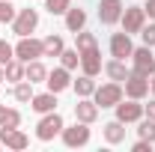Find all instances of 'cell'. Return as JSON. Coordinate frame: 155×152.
Wrapping results in <instances>:
<instances>
[{"label": "cell", "instance_id": "34", "mask_svg": "<svg viewBox=\"0 0 155 152\" xmlns=\"http://www.w3.org/2000/svg\"><path fill=\"white\" fill-rule=\"evenodd\" d=\"M143 114L149 116V119H155V98L149 101V104H143Z\"/></svg>", "mask_w": 155, "mask_h": 152}, {"label": "cell", "instance_id": "35", "mask_svg": "<svg viewBox=\"0 0 155 152\" xmlns=\"http://www.w3.org/2000/svg\"><path fill=\"white\" fill-rule=\"evenodd\" d=\"M143 9H146V15H149V18H155V0H149Z\"/></svg>", "mask_w": 155, "mask_h": 152}, {"label": "cell", "instance_id": "3", "mask_svg": "<svg viewBox=\"0 0 155 152\" xmlns=\"http://www.w3.org/2000/svg\"><path fill=\"white\" fill-rule=\"evenodd\" d=\"M122 30L131 36V33H140L143 30V24H146V9L143 6H125L122 9Z\"/></svg>", "mask_w": 155, "mask_h": 152}, {"label": "cell", "instance_id": "37", "mask_svg": "<svg viewBox=\"0 0 155 152\" xmlns=\"http://www.w3.org/2000/svg\"><path fill=\"white\" fill-rule=\"evenodd\" d=\"M149 90H152V93H155V75H152V81H149Z\"/></svg>", "mask_w": 155, "mask_h": 152}, {"label": "cell", "instance_id": "32", "mask_svg": "<svg viewBox=\"0 0 155 152\" xmlns=\"http://www.w3.org/2000/svg\"><path fill=\"white\" fill-rule=\"evenodd\" d=\"M140 36H143V45H149V48H155V24H143V30H140Z\"/></svg>", "mask_w": 155, "mask_h": 152}, {"label": "cell", "instance_id": "10", "mask_svg": "<svg viewBox=\"0 0 155 152\" xmlns=\"http://www.w3.org/2000/svg\"><path fill=\"white\" fill-rule=\"evenodd\" d=\"M122 0H98V21L101 24H116V21L122 18Z\"/></svg>", "mask_w": 155, "mask_h": 152}, {"label": "cell", "instance_id": "38", "mask_svg": "<svg viewBox=\"0 0 155 152\" xmlns=\"http://www.w3.org/2000/svg\"><path fill=\"white\" fill-rule=\"evenodd\" d=\"M3 81H6V75H3V66H0V84H3Z\"/></svg>", "mask_w": 155, "mask_h": 152}, {"label": "cell", "instance_id": "22", "mask_svg": "<svg viewBox=\"0 0 155 152\" xmlns=\"http://www.w3.org/2000/svg\"><path fill=\"white\" fill-rule=\"evenodd\" d=\"M42 48H45V57H60L66 45H63V36H54V33H51V36L42 39Z\"/></svg>", "mask_w": 155, "mask_h": 152}, {"label": "cell", "instance_id": "21", "mask_svg": "<svg viewBox=\"0 0 155 152\" xmlns=\"http://www.w3.org/2000/svg\"><path fill=\"white\" fill-rule=\"evenodd\" d=\"M72 87H75V93L81 95V98H90V95L96 93V81L90 75H81L78 81H72Z\"/></svg>", "mask_w": 155, "mask_h": 152}, {"label": "cell", "instance_id": "2", "mask_svg": "<svg viewBox=\"0 0 155 152\" xmlns=\"http://www.w3.org/2000/svg\"><path fill=\"white\" fill-rule=\"evenodd\" d=\"M93 101H96L98 107H116V104L122 101V87H119V81H114V84H104V87H96Z\"/></svg>", "mask_w": 155, "mask_h": 152}, {"label": "cell", "instance_id": "6", "mask_svg": "<svg viewBox=\"0 0 155 152\" xmlns=\"http://www.w3.org/2000/svg\"><path fill=\"white\" fill-rule=\"evenodd\" d=\"M63 143H66V146H72V149H75V146H87V143H90V125H87V122H81V119H78L72 128H66V125H63Z\"/></svg>", "mask_w": 155, "mask_h": 152}, {"label": "cell", "instance_id": "33", "mask_svg": "<svg viewBox=\"0 0 155 152\" xmlns=\"http://www.w3.org/2000/svg\"><path fill=\"white\" fill-rule=\"evenodd\" d=\"M131 149H134V152H152V140H143V137H140Z\"/></svg>", "mask_w": 155, "mask_h": 152}, {"label": "cell", "instance_id": "19", "mask_svg": "<svg viewBox=\"0 0 155 152\" xmlns=\"http://www.w3.org/2000/svg\"><path fill=\"white\" fill-rule=\"evenodd\" d=\"M84 24H87V12L69 6V12H66V27H69L72 33H78V30H84Z\"/></svg>", "mask_w": 155, "mask_h": 152}, {"label": "cell", "instance_id": "27", "mask_svg": "<svg viewBox=\"0 0 155 152\" xmlns=\"http://www.w3.org/2000/svg\"><path fill=\"white\" fill-rule=\"evenodd\" d=\"M137 137H143V140H152L155 143V119H140V125H137Z\"/></svg>", "mask_w": 155, "mask_h": 152}, {"label": "cell", "instance_id": "29", "mask_svg": "<svg viewBox=\"0 0 155 152\" xmlns=\"http://www.w3.org/2000/svg\"><path fill=\"white\" fill-rule=\"evenodd\" d=\"M15 6L9 3V0H0V24H9V21H15Z\"/></svg>", "mask_w": 155, "mask_h": 152}, {"label": "cell", "instance_id": "14", "mask_svg": "<svg viewBox=\"0 0 155 152\" xmlns=\"http://www.w3.org/2000/svg\"><path fill=\"white\" fill-rule=\"evenodd\" d=\"M81 69H84V75L96 78L101 72V54H98V45L96 48H90V51H81Z\"/></svg>", "mask_w": 155, "mask_h": 152}, {"label": "cell", "instance_id": "16", "mask_svg": "<svg viewBox=\"0 0 155 152\" xmlns=\"http://www.w3.org/2000/svg\"><path fill=\"white\" fill-rule=\"evenodd\" d=\"M30 107L36 111V114H51L54 107H57V93H39V95H33L30 98Z\"/></svg>", "mask_w": 155, "mask_h": 152}, {"label": "cell", "instance_id": "4", "mask_svg": "<svg viewBox=\"0 0 155 152\" xmlns=\"http://www.w3.org/2000/svg\"><path fill=\"white\" fill-rule=\"evenodd\" d=\"M39 27V12L36 9H21L18 15H15V21H12V33L15 36H30L33 30Z\"/></svg>", "mask_w": 155, "mask_h": 152}, {"label": "cell", "instance_id": "11", "mask_svg": "<svg viewBox=\"0 0 155 152\" xmlns=\"http://www.w3.org/2000/svg\"><path fill=\"white\" fill-rule=\"evenodd\" d=\"M110 54H114L116 60H128L131 54H134V45H131V36L122 30V33H114L110 36Z\"/></svg>", "mask_w": 155, "mask_h": 152}, {"label": "cell", "instance_id": "1", "mask_svg": "<svg viewBox=\"0 0 155 152\" xmlns=\"http://www.w3.org/2000/svg\"><path fill=\"white\" fill-rule=\"evenodd\" d=\"M57 134H63V116H60L57 111H51V114H45L42 119H39L36 137L39 140H54Z\"/></svg>", "mask_w": 155, "mask_h": 152}, {"label": "cell", "instance_id": "5", "mask_svg": "<svg viewBox=\"0 0 155 152\" xmlns=\"http://www.w3.org/2000/svg\"><path fill=\"white\" fill-rule=\"evenodd\" d=\"M15 57L21 60V63H30V60H39L45 57V48H42V42L33 36H21V42L15 45Z\"/></svg>", "mask_w": 155, "mask_h": 152}, {"label": "cell", "instance_id": "18", "mask_svg": "<svg viewBox=\"0 0 155 152\" xmlns=\"http://www.w3.org/2000/svg\"><path fill=\"white\" fill-rule=\"evenodd\" d=\"M104 140H107V143H122V140H125V128H122L119 119L104 122Z\"/></svg>", "mask_w": 155, "mask_h": 152}, {"label": "cell", "instance_id": "9", "mask_svg": "<svg viewBox=\"0 0 155 152\" xmlns=\"http://www.w3.org/2000/svg\"><path fill=\"white\" fill-rule=\"evenodd\" d=\"M131 60H134V72H140V75H155V54L149 45H143V48H134V54H131Z\"/></svg>", "mask_w": 155, "mask_h": 152}, {"label": "cell", "instance_id": "20", "mask_svg": "<svg viewBox=\"0 0 155 152\" xmlns=\"http://www.w3.org/2000/svg\"><path fill=\"white\" fill-rule=\"evenodd\" d=\"M104 72H107V78H110V81H125V78L131 75V72L125 69V60H116V57L104 66Z\"/></svg>", "mask_w": 155, "mask_h": 152}, {"label": "cell", "instance_id": "31", "mask_svg": "<svg viewBox=\"0 0 155 152\" xmlns=\"http://www.w3.org/2000/svg\"><path fill=\"white\" fill-rule=\"evenodd\" d=\"M12 57H15V48H12L6 39H0V66H6Z\"/></svg>", "mask_w": 155, "mask_h": 152}, {"label": "cell", "instance_id": "17", "mask_svg": "<svg viewBox=\"0 0 155 152\" xmlns=\"http://www.w3.org/2000/svg\"><path fill=\"white\" fill-rule=\"evenodd\" d=\"M24 78H27L30 84H42V81L48 78V69H45L39 60H30V63L24 66Z\"/></svg>", "mask_w": 155, "mask_h": 152}, {"label": "cell", "instance_id": "15", "mask_svg": "<svg viewBox=\"0 0 155 152\" xmlns=\"http://www.w3.org/2000/svg\"><path fill=\"white\" fill-rule=\"evenodd\" d=\"M75 119H81V122H87V125H93L98 119V104L93 101V98H81L75 104Z\"/></svg>", "mask_w": 155, "mask_h": 152}, {"label": "cell", "instance_id": "36", "mask_svg": "<svg viewBox=\"0 0 155 152\" xmlns=\"http://www.w3.org/2000/svg\"><path fill=\"white\" fill-rule=\"evenodd\" d=\"M3 116H6V107H3V104H0V122H3Z\"/></svg>", "mask_w": 155, "mask_h": 152}, {"label": "cell", "instance_id": "28", "mask_svg": "<svg viewBox=\"0 0 155 152\" xmlns=\"http://www.w3.org/2000/svg\"><path fill=\"white\" fill-rule=\"evenodd\" d=\"M69 6H72L69 0H45V9H48L51 15H66Z\"/></svg>", "mask_w": 155, "mask_h": 152}, {"label": "cell", "instance_id": "23", "mask_svg": "<svg viewBox=\"0 0 155 152\" xmlns=\"http://www.w3.org/2000/svg\"><path fill=\"white\" fill-rule=\"evenodd\" d=\"M3 75H6V81H24V63H21L18 57H12L6 66H3Z\"/></svg>", "mask_w": 155, "mask_h": 152}, {"label": "cell", "instance_id": "8", "mask_svg": "<svg viewBox=\"0 0 155 152\" xmlns=\"http://www.w3.org/2000/svg\"><path fill=\"white\" fill-rule=\"evenodd\" d=\"M125 95L128 98H146L149 95V78L146 75H140V72H131V75L125 78Z\"/></svg>", "mask_w": 155, "mask_h": 152}, {"label": "cell", "instance_id": "25", "mask_svg": "<svg viewBox=\"0 0 155 152\" xmlns=\"http://www.w3.org/2000/svg\"><path fill=\"white\" fill-rule=\"evenodd\" d=\"M60 63L72 72V69H78V63H81V54H78V48H63V54H60Z\"/></svg>", "mask_w": 155, "mask_h": 152}, {"label": "cell", "instance_id": "26", "mask_svg": "<svg viewBox=\"0 0 155 152\" xmlns=\"http://www.w3.org/2000/svg\"><path fill=\"white\" fill-rule=\"evenodd\" d=\"M12 95H15L18 101H30V98H33V84H30L27 78L18 81V84H15V90H12Z\"/></svg>", "mask_w": 155, "mask_h": 152}, {"label": "cell", "instance_id": "24", "mask_svg": "<svg viewBox=\"0 0 155 152\" xmlns=\"http://www.w3.org/2000/svg\"><path fill=\"white\" fill-rule=\"evenodd\" d=\"M75 48H78V54H81V51L96 48V36H93V33H87V30H78V33H75Z\"/></svg>", "mask_w": 155, "mask_h": 152}, {"label": "cell", "instance_id": "7", "mask_svg": "<svg viewBox=\"0 0 155 152\" xmlns=\"http://www.w3.org/2000/svg\"><path fill=\"white\" fill-rule=\"evenodd\" d=\"M116 119H119L122 125H128V122H140V119H143V104H140L137 98L119 101V104H116Z\"/></svg>", "mask_w": 155, "mask_h": 152}, {"label": "cell", "instance_id": "13", "mask_svg": "<svg viewBox=\"0 0 155 152\" xmlns=\"http://www.w3.org/2000/svg\"><path fill=\"white\" fill-rule=\"evenodd\" d=\"M45 84H48V90H51V93H63V90H69V87H72L69 69H66V66H60V69H54V72H48Z\"/></svg>", "mask_w": 155, "mask_h": 152}, {"label": "cell", "instance_id": "30", "mask_svg": "<svg viewBox=\"0 0 155 152\" xmlns=\"http://www.w3.org/2000/svg\"><path fill=\"white\" fill-rule=\"evenodd\" d=\"M18 125H21V114L9 107V111H6V116H3V122H0V128H18Z\"/></svg>", "mask_w": 155, "mask_h": 152}, {"label": "cell", "instance_id": "12", "mask_svg": "<svg viewBox=\"0 0 155 152\" xmlns=\"http://www.w3.org/2000/svg\"><path fill=\"white\" fill-rule=\"evenodd\" d=\"M0 143L6 146V149H15V152H21V149H27V134L24 131H18V128H0Z\"/></svg>", "mask_w": 155, "mask_h": 152}]
</instances>
